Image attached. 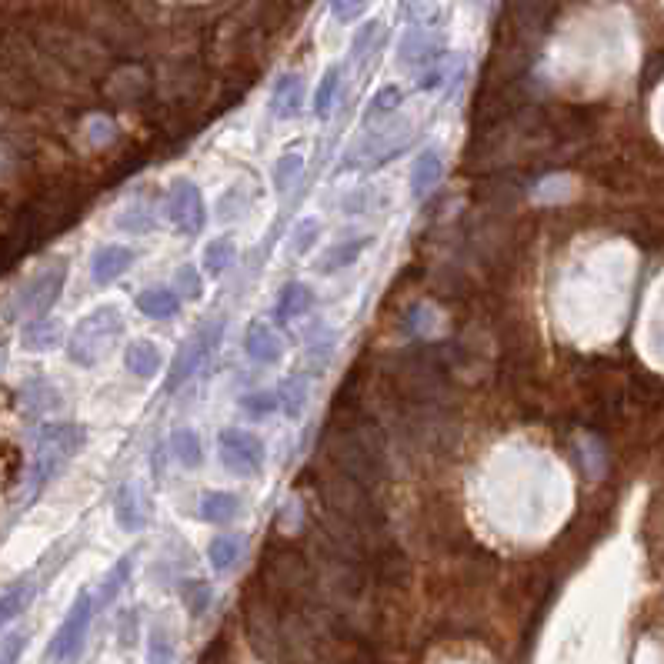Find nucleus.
Wrapping results in <instances>:
<instances>
[{"label": "nucleus", "instance_id": "34", "mask_svg": "<svg viewBox=\"0 0 664 664\" xmlns=\"http://www.w3.org/2000/svg\"><path fill=\"white\" fill-rule=\"evenodd\" d=\"M177 287H181V294H187L191 301H197V297L204 294V284H201V274H197V267H181L177 271Z\"/></svg>", "mask_w": 664, "mask_h": 664}, {"label": "nucleus", "instance_id": "13", "mask_svg": "<svg viewBox=\"0 0 664 664\" xmlns=\"http://www.w3.org/2000/svg\"><path fill=\"white\" fill-rule=\"evenodd\" d=\"M197 511H201V521L207 524H227L241 511V498L231 491H207L201 504H197Z\"/></svg>", "mask_w": 664, "mask_h": 664}, {"label": "nucleus", "instance_id": "30", "mask_svg": "<svg viewBox=\"0 0 664 664\" xmlns=\"http://www.w3.org/2000/svg\"><path fill=\"white\" fill-rule=\"evenodd\" d=\"M24 394H27V404H31V411L57 408V404H61V394H57L47 381H31Z\"/></svg>", "mask_w": 664, "mask_h": 664}, {"label": "nucleus", "instance_id": "26", "mask_svg": "<svg viewBox=\"0 0 664 664\" xmlns=\"http://www.w3.org/2000/svg\"><path fill=\"white\" fill-rule=\"evenodd\" d=\"M131 578V554L114 564V571H107V578L101 584V604H111L117 598V591L124 588V581Z\"/></svg>", "mask_w": 664, "mask_h": 664}, {"label": "nucleus", "instance_id": "38", "mask_svg": "<svg viewBox=\"0 0 664 664\" xmlns=\"http://www.w3.org/2000/svg\"><path fill=\"white\" fill-rule=\"evenodd\" d=\"M21 651H24V638H21V634L7 638L4 651H0V664H17V658H21Z\"/></svg>", "mask_w": 664, "mask_h": 664}, {"label": "nucleus", "instance_id": "9", "mask_svg": "<svg viewBox=\"0 0 664 664\" xmlns=\"http://www.w3.org/2000/svg\"><path fill=\"white\" fill-rule=\"evenodd\" d=\"M244 348H247V354H251L257 364H277V361H281V354H284L281 338H277V334L271 331V324H261V321H254L251 327H247Z\"/></svg>", "mask_w": 664, "mask_h": 664}, {"label": "nucleus", "instance_id": "32", "mask_svg": "<svg viewBox=\"0 0 664 664\" xmlns=\"http://www.w3.org/2000/svg\"><path fill=\"white\" fill-rule=\"evenodd\" d=\"M301 154H284L281 161H277V167H274V187L277 191H287L291 187V177L301 171Z\"/></svg>", "mask_w": 664, "mask_h": 664}, {"label": "nucleus", "instance_id": "1", "mask_svg": "<svg viewBox=\"0 0 664 664\" xmlns=\"http://www.w3.org/2000/svg\"><path fill=\"white\" fill-rule=\"evenodd\" d=\"M84 441L87 434L81 424H47V428H41L31 461V478H27V504L37 501V494L64 471V464L84 448Z\"/></svg>", "mask_w": 664, "mask_h": 664}, {"label": "nucleus", "instance_id": "4", "mask_svg": "<svg viewBox=\"0 0 664 664\" xmlns=\"http://www.w3.org/2000/svg\"><path fill=\"white\" fill-rule=\"evenodd\" d=\"M64 281H67V261H57L51 267H44L41 274L31 277V281L17 291L11 314L14 317H44L54 307L57 297H61Z\"/></svg>", "mask_w": 664, "mask_h": 664}, {"label": "nucleus", "instance_id": "37", "mask_svg": "<svg viewBox=\"0 0 664 664\" xmlns=\"http://www.w3.org/2000/svg\"><path fill=\"white\" fill-rule=\"evenodd\" d=\"M124 217H137V221L127 227L131 234H144V231H151V227H154V217H151V211H147L144 204H141V207H131V211H124Z\"/></svg>", "mask_w": 664, "mask_h": 664}, {"label": "nucleus", "instance_id": "17", "mask_svg": "<svg viewBox=\"0 0 664 664\" xmlns=\"http://www.w3.org/2000/svg\"><path fill=\"white\" fill-rule=\"evenodd\" d=\"M124 364L134 378H154V374L161 371V351H157L151 341H134L131 348L124 351Z\"/></svg>", "mask_w": 664, "mask_h": 664}, {"label": "nucleus", "instance_id": "27", "mask_svg": "<svg viewBox=\"0 0 664 664\" xmlns=\"http://www.w3.org/2000/svg\"><path fill=\"white\" fill-rule=\"evenodd\" d=\"M401 101H404L401 87H394V84L381 87V91L371 97V107H368V121H374V117H384V114H391V111H398V107H401Z\"/></svg>", "mask_w": 664, "mask_h": 664}, {"label": "nucleus", "instance_id": "22", "mask_svg": "<svg viewBox=\"0 0 664 664\" xmlns=\"http://www.w3.org/2000/svg\"><path fill=\"white\" fill-rule=\"evenodd\" d=\"M31 598H34V584H14L11 591L0 594V628H4L7 621H14L17 614L31 604Z\"/></svg>", "mask_w": 664, "mask_h": 664}, {"label": "nucleus", "instance_id": "21", "mask_svg": "<svg viewBox=\"0 0 664 664\" xmlns=\"http://www.w3.org/2000/svg\"><path fill=\"white\" fill-rule=\"evenodd\" d=\"M234 257H237V247H234L231 237H221V241H211V244L204 247V271L211 274V277L224 274L227 267L234 264Z\"/></svg>", "mask_w": 664, "mask_h": 664}, {"label": "nucleus", "instance_id": "19", "mask_svg": "<svg viewBox=\"0 0 664 664\" xmlns=\"http://www.w3.org/2000/svg\"><path fill=\"white\" fill-rule=\"evenodd\" d=\"M171 448H174L177 461H181L184 468H201L204 448H201V438H197V431H191V428L174 431L171 434Z\"/></svg>", "mask_w": 664, "mask_h": 664}, {"label": "nucleus", "instance_id": "40", "mask_svg": "<svg viewBox=\"0 0 664 664\" xmlns=\"http://www.w3.org/2000/svg\"><path fill=\"white\" fill-rule=\"evenodd\" d=\"M4 364H7V354H4V351H0V371H4Z\"/></svg>", "mask_w": 664, "mask_h": 664}, {"label": "nucleus", "instance_id": "36", "mask_svg": "<svg viewBox=\"0 0 664 664\" xmlns=\"http://www.w3.org/2000/svg\"><path fill=\"white\" fill-rule=\"evenodd\" d=\"M378 31H381L378 24H364L361 31L354 34V41H351V57H364V54H368V44L374 41V37H378Z\"/></svg>", "mask_w": 664, "mask_h": 664}, {"label": "nucleus", "instance_id": "35", "mask_svg": "<svg viewBox=\"0 0 664 664\" xmlns=\"http://www.w3.org/2000/svg\"><path fill=\"white\" fill-rule=\"evenodd\" d=\"M368 4H371V0H334L331 11H334V17H338V21L351 24V21H358L364 11H368Z\"/></svg>", "mask_w": 664, "mask_h": 664}, {"label": "nucleus", "instance_id": "31", "mask_svg": "<svg viewBox=\"0 0 664 664\" xmlns=\"http://www.w3.org/2000/svg\"><path fill=\"white\" fill-rule=\"evenodd\" d=\"M277 398H281L287 418H297V414L304 411V404H307V388H304L301 381H287V384H281Z\"/></svg>", "mask_w": 664, "mask_h": 664}, {"label": "nucleus", "instance_id": "16", "mask_svg": "<svg viewBox=\"0 0 664 664\" xmlns=\"http://www.w3.org/2000/svg\"><path fill=\"white\" fill-rule=\"evenodd\" d=\"M441 54V41L438 37H431L428 31H408L401 41V61L404 64H424V61H434V57Z\"/></svg>", "mask_w": 664, "mask_h": 664}, {"label": "nucleus", "instance_id": "10", "mask_svg": "<svg viewBox=\"0 0 664 664\" xmlns=\"http://www.w3.org/2000/svg\"><path fill=\"white\" fill-rule=\"evenodd\" d=\"M137 311L144 317H154V321H171L181 311V297L171 287H144L137 294Z\"/></svg>", "mask_w": 664, "mask_h": 664}, {"label": "nucleus", "instance_id": "29", "mask_svg": "<svg viewBox=\"0 0 664 664\" xmlns=\"http://www.w3.org/2000/svg\"><path fill=\"white\" fill-rule=\"evenodd\" d=\"M184 604L187 611H191V618H201L207 611V604H211V584L207 581H187L184 584Z\"/></svg>", "mask_w": 664, "mask_h": 664}, {"label": "nucleus", "instance_id": "39", "mask_svg": "<svg viewBox=\"0 0 664 664\" xmlns=\"http://www.w3.org/2000/svg\"><path fill=\"white\" fill-rule=\"evenodd\" d=\"M441 81H444V71H431V74L421 81V91H434V87H438Z\"/></svg>", "mask_w": 664, "mask_h": 664}, {"label": "nucleus", "instance_id": "18", "mask_svg": "<svg viewBox=\"0 0 664 664\" xmlns=\"http://www.w3.org/2000/svg\"><path fill=\"white\" fill-rule=\"evenodd\" d=\"M371 247V237H354V241H344L338 247H331L324 257H321V274H334V271H344V267H351L358 257Z\"/></svg>", "mask_w": 664, "mask_h": 664}, {"label": "nucleus", "instance_id": "15", "mask_svg": "<svg viewBox=\"0 0 664 664\" xmlns=\"http://www.w3.org/2000/svg\"><path fill=\"white\" fill-rule=\"evenodd\" d=\"M314 307V291L307 284H284L277 294V321H291V317H304Z\"/></svg>", "mask_w": 664, "mask_h": 664}, {"label": "nucleus", "instance_id": "5", "mask_svg": "<svg viewBox=\"0 0 664 664\" xmlns=\"http://www.w3.org/2000/svg\"><path fill=\"white\" fill-rule=\"evenodd\" d=\"M217 441H221V458H224L227 471L237 474V478H254V474H261L267 451L257 434L227 428V431H221V438Z\"/></svg>", "mask_w": 664, "mask_h": 664}, {"label": "nucleus", "instance_id": "24", "mask_svg": "<svg viewBox=\"0 0 664 664\" xmlns=\"http://www.w3.org/2000/svg\"><path fill=\"white\" fill-rule=\"evenodd\" d=\"M338 87H341V67H327V74L321 77V84H317V94H314V114L317 117H327L334 107V97H338Z\"/></svg>", "mask_w": 664, "mask_h": 664}, {"label": "nucleus", "instance_id": "33", "mask_svg": "<svg viewBox=\"0 0 664 664\" xmlns=\"http://www.w3.org/2000/svg\"><path fill=\"white\" fill-rule=\"evenodd\" d=\"M147 664H174V648L161 631L151 634V648H147Z\"/></svg>", "mask_w": 664, "mask_h": 664}, {"label": "nucleus", "instance_id": "7", "mask_svg": "<svg viewBox=\"0 0 664 664\" xmlns=\"http://www.w3.org/2000/svg\"><path fill=\"white\" fill-rule=\"evenodd\" d=\"M91 614H94L91 591H81V594H77V601L71 604V611H67L64 624H61V628H57V634H54V641H51V658L64 661V658H71V654L81 651L84 634H87V624H91Z\"/></svg>", "mask_w": 664, "mask_h": 664}, {"label": "nucleus", "instance_id": "2", "mask_svg": "<svg viewBox=\"0 0 664 664\" xmlns=\"http://www.w3.org/2000/svg\"><path fill=\"white\" fill-rule=\"evenodd\" d=\"M124 331V321H121V311L111 304L97 307L84 317L81 324H77L71 344H67V358L74 364H81V368H94L97 361L104 358L107 348L121 338Z\"/></svg>", "mask_w": 664, "mask_h": 664}, {"label": "nucleus", "instance_id": "23", "mask_svg": "<svg viewBox=\"0 0 664 664\" xmlns=\"http://www.w3.org/2000/svg\"><path fill=\"white\" fill-rule=\"evenodd\" d=\"M241 538H234V534H221V538L211 541V548H207V558H211L214 571H227L231 564L241 558Z\"/></svg>", "mask_w": 664, "mask_h": 664}, {"label": "nucleus", "instance_id": "6", "mask_svg": "<svg viewBox=\"0 0 664 664\" xmlns=\"http://www.w3.org/2000/svg\"><path fill=\"white\" fill-rule=\"evenodd\" d=\"M167 217L181 234H201V227L207 224V207H204V194L194 181H181L171 184L167 191Z\"/></svg>", "mask_w": 664, "mask_h": 664}, {"label": "nucleus", "instance_id": "20", "mask_svg": "<svg viewBox=\"0 0 664 664\" xmlns=\"http://www.w3.org/2000/svg\"><path fill=\"white\" fill-rule=\"evenodd\" d=\"M24 348L27 351H51L57 341H61V327H57V321H31L24 327Z\"/></svg>", "mask_w": 664, "mask_h": 664}, {"label": "nucleus", "instance_id": "12", "mask_svg": "<svg viewBox=\"0 0 664 664\" xmlns=\"http://www.w3.org/2000/svg\"><path fill=\"white\" fill-rule=\"evenodd\" d=\"M301 97H304V84L297 74H281L271 91V111L274 117H281V121H287V117H294L297 111H301Z\"/></svg>", "mask_w": 664, "mask_h": 664}, {"label": "nucleus", "instance_id": "3", "mask_svg": "<svg viewBox=\"0 0 664 664\" xmlns=\"http://www.w3.org/2000/svg\"><path fill=\"white\" fill-rule=\"evenodd\" d=\"M221 334H224V317H217V321H204L201 327H197L191 338L181 344V351H177L171 371H167L164 388L177 391L184 381H191L194 374L201 371V364L207 361V354H211L217 344H221Z\"/></svg>", "mask_w": 664, "mask_h": 664}, {"label": "nucleus", "instance_id": "25", "mask_svg": "<svg viewBox=\"0 0 664 664\" xmlns=\"http://www.w3.org/2000/svg\"><path fill=\"white\" fill-rule=\"evenodd\" d=\"M317 237H321V221H314V217L297 221L294 234H291V254H307L317 244Z\"/></svg>", "mask_w": 664, "mask_h": 664}, {"label": "nucleus", "instance_id": "11", "mask_svg": "<svg viewBox=\"0 0 664 664\" xmlns=\"http://www.w3.org/2000/svg\"><path fill=\"white\" fill-rule=\"evenodd\" d=\"M441 177H444L441 154L428 147V151H421L418 157H414V164H411V194L424 197V194L434 191V187L441 184Z\"/></svg>", "mask_w": 664, "mask_h": 664}, {"label": "nucleus", "instance_id": "8", "mask_svg": "<svg viewBox=\"0 0 664 664\" xmlns=\"http://www.w3.org/2000/svg\"><path fill=\"white\" fill-rule=\"evenodd\" d=\"M134 264V251L131 247H121V244H107L101 251L94 254L91 261V271H94V281L97 284H111L117 281L124 271H131Z\"/></svg>", "mask_w": 664, "mask_h": 664}, {"label": "nucleus", "instance_id": "14", "mask_svg": "<svg viewBox=\"0 0 664 664\" xmlns=\"http://www.w3.org/2000/svg\"><path fill=\"white\" fill-rule=\"evenodd\" d=\"M114 518H117V524H121L127 534L144 531L147 518L141 514V504H137V488H134V484H121V488H117V494H114Z\"/></svg>", "mask_w": 664, "mask_h": 664}, {"label": "nucleus", "instance_id": "28", "mask_svg": "<svg viewBox=\"0 0 664 664\" xmlns=\"http://www.w3.org/2000/svg\"><path fill=\"white\" fill-rule=\"evenodd\" d=\"M241 408L251 414V418H264V414H274L281 408V398H277V391H254L241 398Z\"/></svg>", "mask_w": 664, "mask_h": 664}]
</instances>
